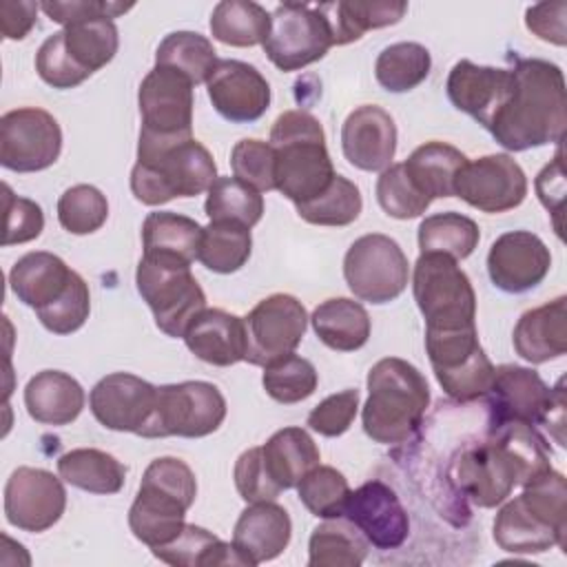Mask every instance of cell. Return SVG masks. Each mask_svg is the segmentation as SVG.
Masks as SVG:
<instances>
[{
	"instance_id": "cell-1",
	"label": "cell",
	"mask_w": 567,
	"mask_h": 567,
	"mask_svg": "<svg viewBox=\"0 0 567 567\" xmlns=\"http://www.w3.org/2000/svg\"><path fill=\"white\" fill-rule=\"evenodd\" d=\"M545 439L532 423L507 421L489 425V436L465 447L454 461L461 492L478 507L501 505L516 485L549 470Z\"/></svg>"
},
{
	"instance_id": "cell-2",
	"label": "cell",
	"mask_w": 567,
	"mask_h": 567,
	"mask_svg": "<svg viewBox=\"0 0 567 567\" xmlns=\"http://www.w3.org/2000/svg\"><path fill=\"white\" fill-rule=\"evenodd\" d=\"M509 71V93L487 128L492 137L507 151L560 144L567 126L560 66L540 58H523Z\"/></svg>"
},
{
	"instance_id": "cell-3",
	"label": "cell",
	"mask_w": 567,
	"mask_h": 567,
	"mask_svg": "<svg viewBox=\"0 0 567 567\" xmlns=\"http://www.w3.org/2000/svg\"><path fill=\"white\" fill-rule=\"evenodd\" d=\"M217 179L210 151L188 140H137V162L131 171V190L146 206H162L175 197H197Z\"/></svg>"
},
{
	"instance_id": "cell-4",
	"label": "cell",
	"mask_w": 567,
	"mask_h": 567,
	"mask_svg": "<svg viewBox=\"0 0 567 567\" xmlns=\"http://www.w3.org/2000/svg\"><path fill=\"white\" fill-rule=\"evenodd\" d=\"M430 405V385L410 361L379 359L368 372V401L361 412L363 432L381 445L408 441Z\"/></svg>"
},
{
	"instance_id": "cell-5",
	"label": "cell",
	"mask_w": 567,
	"mask_h": 567,
	"mask_svg": "<svg viewBox=\"0 0 567 567\" xmlns=\"http://www.w3.org/2000/svg\"><path fill=\"white\" fill-rule=\"evenodd\" d=\"M275 151V190L295 206L321 195L334 179L326 133L308 111H284L270 128Z\"/></svg>"
},
{
	"instance_id": "cell-6",
	"label": "cell",
	"mask_w": 567,
	"mask_h": 567,
	"mask_svg": "<svg viewBox=\"0 0 567 567\" xmlns=\"http://www.w3.org/2000/svg\"><path fill=\"white\" fill-rule=\"evenodd\" d=\"M195 496V474L182 458L162 456L151 461L128 509L133 536L151 549L171 543L184 529V518Z\"/></svg>"
},
{
	"instance_id": "cell-7",
	"label": "cell",
	"mask_w": 567,
	"mask_h": 567,
	"mask_svg": "<svg viewBox=\"0 0 567 567\" xmlns=\"http://www.w3.org/2000/svg\"><path fill=\"white\" fill-rule=\"evenodd\" d=\"M414 301L425 330H456L476 326V292L456 259L421 252L412 272Z\"/></svg>"
},
{
	"instance_id": "cell-8",
	"label": "cell",
	"mask_w": 567,
	"mask_h": 567,
	"mask_svg": "<svg viewBox=\"0 0 567 567\" xmlns=\"http://www.w3.org/2000/svg\"><path fill=\"white\" fill-rule=\"evenodd\" d=\"M226 419V399L208 381H182L157 388L148 423L137 436L202 439L213 434Z\"/></svg>"
},
{
	"instance_id": "cell-9",
	"label": "cell",
	"mask_w": 567,
	"mask_h": 567,
	"mask_svg": "<svg viewBox=\"0 0 567 567\" xmlns=\"http://www.w3.org/2000/svg\"><path fill=\"white\" fill-rule=\"evenodd\" d=\"M261 47L268 60L286 73L321 60L328 49L334 47L326 4H277L270 13V29Z\"/></svg>"
},
{
	"instance_id": "cell-10",
	"label": "cell",
	"mask_w": 567,
	"mask_h": 567,
	"mask_svg": "<svg viewBox=\"0 0 567 567\" xmlns=\"http://www.w3.org/2000/svg\"><path fill=\"white\" fill-rule=\"evenodd\" d=\"M425 350L434 377L447 396L467 403L487 394L494 365L478 343L476 326L425 330Z\"/></svg>"
},
{
	"instance_id": "cell-11",
	"label": "cell",
	"mask_w": 567,
	"mask_h": 567,
	"mask_svg": "<svg viewBox=\"0 0 567 567\" xmlns=\"http://www.w3.org/2000/svg\"><path fill=\"white\" fill-rule=\"evenodd\" d=\"M343 277L357 299L390 303L408 288L410 264L403 248L392 237L368 233L348 248Z\"/></svg>"
},
{
	"instance_id": "cell-12",
	"label": "cell",
	"mask_w": 567,
	"mask_h": 567,
	"mask_svg": "<svg viewBox=\"0 0 567 567\" xmlns=\"http://www.w3.org/2000/svg\"><path fill=\"white\" fill-rule=\"evenodd\" d=\"M135 284L155 317V326L173 339L184 337L190 321L206 308V295L186 266H166L142 257Z\"/></svg>"
},
{
	"instance_id": "cell-13",
	"label": "cell",
	"mask_w": 567,
	"mask_h": 567,
	"mask_svg": "<svg viewBox=\"0 0 567 567\" xmlns=\"http://www.w3.org/2000/svg\"><path fill=\"white\" fill-rule=\"evenodd\" d=\"M193 82L166 66H153L137 91L142 137L188 140L193 137Z\"/></svg>"
},
{
	"instance_id": "cell-14",
	"label": "cell",
	"mask_w": 567,
	"mask_h": 567,
	"mask_svg": "<svg viewBox=\"0 0 567 567\" xmlns=\"http://www.w3.org/2000/svg\"><path fill=\"white\" fill-rule=\"evenodd\" d=\"M62 151L58 120L38 106L7 111L0 117V164L16 173H38L53 166Z\"/></svg>"
},
{
	"instance_id": "cell-15",
	"label": "cell",
	"mask_w": 567,
	"mask_h": 567,
	"mask_svg": "<svg viewBox=\"0 0 567 567\" xmlns=\"http://www.w3.org/2000/svg\"><path fill=\"white\" fill-rule=\"evenodd\" d=\"M246 326V357L250 365L266 368L268 363L290 354L301 343L308 328V312L303 303L286 292H275L261 299L248 317Z\"/></svg>"
},
{
	"instance_id": "cell-16",
	"label": "cell",
	"mask_w": 567,
	"mask_h": 567,
	"mask_svg": "<svg viewBox=\"0 0 567 567\" xmlns=\"http://www.w3.org/2000/svg\"><path fill=\"white\" fill-rule=\"evenodd\" d=\"M454 195L481 213H507L527 197V177L520 164L505 155H483L458 171Z\"/></svg>"
},
{
	"instance_id": "cell-17",
	"label": "cell",
	"mask_w": 567,
	"mask_h": 567,
	"mask_svg": "<svg viewBox=\"0 0 567 567\" xmlns=\"http://www.w3.org/2000/svg\"><path fill=\"white\" fill-rule=\"evenodd\" d=\"M66 507L64 485L53 472L42 467H18L4 485V516L22 532H47Z\"/></svg>"
},
{
	"instance_id": "cell-18",
	"label": "cell",
	"mask_w": 567,
	"mask_h": 567,
	"mask_svg": "<svg viewBox=\"0 0 567 567\" xmlns=\"http://www.w3.org/2000/svg\"><path fill=\"white\" fill-rule=\"evenodd\" d=\"M343 518L377 549H396L408 540L410 518L396 492L383 481H368L350 489Z\"/></svg>"
},
{
	"instance_id": "cell-19",
	"label": "cell",
	"mask_w": 567,
	"mask_h": 567,
	"mask_svg": "<svg viewBox=\"0 0 567 567\" xmlns=\"http://www.w3.org/2000/svg\"><path fill=\"white\" fill-rule=\"evenodd\" d=\"M551 268V252L529 230H509L494 239L487 252V275L503 292H527L536 288Z\"/></svg>"
},
{
	"instance_id": "cell-20",
	"label": "cell",
	"mask_w": 567,
	"mask_h": 567,
	"mask_svg": "<svg viewBox=\"0 0 567 567\" xmlns=\"http://www.w3.org/2000/svg\"><path fill=\"white\" fill-rule=\"evenodd\" d=\"M155 399L157 388L142 377L113 372L93 385L89 405L95 421L106 430L140 434L153 414Z\"/></svg>"
},
{
	"instance_id": "cell-21",
	"label": "cell",
	"mask_w": 567,
	"mask_h": 567,
	"mask_svg": "<svg viewBox=\"0 0 567 567\" xmlns=\"http://www.w3.org/2000/svg\"><path fill=\"white\" fill-rule=\"evenodd\" d=\"M206 91L215 111L235 124H250L270 106L268 80L241 60H217Z\"/></svg>"
},
{
	"instance_id": "cell-22",
	"label": "cell",
	"mask_w": 567,
	"mask_h": 567,
	"mask_svg": "<svg viewBox=\"0 0 567 567\" xmlns=\"http://www.w3.org/2000/svg\"><path fill=\"white\" fill-rule=\"evenodd\" d=\"M489 425H501L507 421L540 423L549 399L551 388L540 379L532 368L503 363L494 368V377L487 390Z\"/></svg>"
},
{
	"instance_id": "cell-23",
	"label": "cell",
	"mask_w": 567,
	"mask_h": 567,
	"mask_svg": "<svg viewBox=\"0 0 567 567\" xmlns=\"http://www.w3.org/2000/svg\"><path fill=\"white\" fill-rule=\"evenodd\" d=\"M341 148L346 159L361 171H385L396 153V124L392 115L377 106H357L341 126Z\"/></svg>"
},
{
	"instance_id": "cell-24",
	"label": "cell",
	"mask_w": 567,
	"mask_h": 567,
	"mask_svg": "<svg viewBox=\"0 0 567 567\" xmlns=\"http://www.w3.org/2000/svg\"><path fill=\"white\" fill-rule=\"evenodd\" d=\"M512 86V71L458 60L447 75L450 102L472 115L483 128H489Z\"/></svg>"
},
{
	"instance_id": "cell-25",
	"label": "cell",
	"mask_w": 567,
	"mask_h": 567,
	"mask_svg": "<svg viewBox=\"0 0 567 567\" xmlns=\"http://www.w3.org/2000/svg\"><path fill=\"white\" fill-rule=\"evenodd\" d=\"M292 523L275 501L250 503L237 518L233 545L248 567L277 558L290 543Z\"/></svg>"
},
{
	"instance_id": "cell-26",
	"label": "cell",
	"mask_w": 567,
	"mask_h": 567,
	"mask_svg": "<svg viewBox=\"0 0 567 567\" xmlns=\"http://www.w3.org/2000/svg\"><path fill=\"white\" fill-rule=\"evenodd\" d=\"M186 348L210 365H233L246 357L244 319L221 308H204L184 332Z\"/></svg>"
},
{
	"instance_id": "cell-27",
	"label": "cell",
	"mask_w": 567,
	"mask_h": 567,
	"mask_svg": "<svg viewBox=\"0 0 567 567\" xmlns=\"http://www.w3.org/2000/svg\"><path fill=\"white\" fill-rule=\"evenodd\" d=\"M514 350L529 363H547L567 350V297L560 295L520 315L514 326Z\"/></svg>"
},
{
	"instance_id": "cell-28",
	"label": "cell",
	"mask_w": 567,
	"mask_h": 567,
	"mask_svg": "<svg viewBox=\"0 0 567 567\" xmlns=\"http://www.w3.org/2000/svg\"><path fill=\"white\" fill-rule=\"evenodd\" d=\"M202 226L173 210L148 213L142 224V246L144 259L166 264V266H186L197 259Z\"/></svg>"
},
{
	"instance_id": "cell-29",
	"label": "cell",
	"mask_w": 567,
	"mask_h": 567,
	"mask_svg": "<svg viewBox=\"0 0 567 567\" xmlns=\"http://www.w3.org/2000/svg\"><path fill=\"white\" fill-rule=\"evenodd\" d=\"M24 408L35 423L69 425L84 408V390L66 372L42 370L24 388Z\"/></svg>"
},
{
	"instance_id": "cell-30",
	"label": "cell",
	"mask_w": 567,
	"mask_h": 567,
	"mask_svg": "<svg viewBox=\"0 0 567 567\" xmlns=\"http://www.w3.org/2000/svg\"><path fill=\"white\" fill-rule=\"evenodd\" d=\"M75 270H71L58 255L35 250L22 255L11 272L9 288L24 306L40 310L53 303L69 286Z\"/></svg>"
},
{
	"instance_id": "cell-31",
	"label": "cell",
	"mask_w": 567,
	"mask_h": 567,
	"mask_svg": "<svg viewBox=\"0 0 567 567\" xmlns=\"http://www.w3.org/2000/svg\"><path fill=\"white\" fill-rule=\"evenodd\" d=\"M494 540L509 554H543L549 547H565V536L540 520L520 496L507 501L494 518Z\"/></svg>"
},
{
	"instance_id": "cell-32",
	"label": "cell",
	"mask_w": 567,
	"mask_h": 567,
	"mask_svg": "<svg viewBox=\"0 0 567 567\" xmlns=\"http://www.w3.org/2000/svg\"><path fill=\"white\" fill-rule=\"evenodd\" d=\"M310 321L319 341L339 352H354L363 348L372 330L368 310L348 297H332L321 301L315 308Z\"/></svg>"
},
{
	"instance_id": "cell-33",
	"label": "cell",
	"mask_w": 567,
	"mask_h": 567,
	"mask_svg": "<svg viewBox=\"0 0 567 567\" xmlns=\"http://www.w3.org/2000/svg\"><path fill=\"white\" fill-rule=\"evenodd\" d=\"M261 452L270 478L281 489L297 487V483L321 461L317 443L303 427L277 430L261 445Z\"/></svg>"
},
{
	"instance_id": "cell-34",
	"label": "cell",
	"mask_w": 567,
	"mask_h": 567,
	"mask_svg": "<svg viewBox=\"0 0 567 567\" xmlns=\"http://www.w3.org/2000/svg\"><path fill=\"white\" fill-rule=\"evenodd\" d=\"M155 558L177 567H215V565H246L233 543L221 540L199 525H184V529L166 545L151 549Z\"/></svg>"
},
{
	"instance_id": "cell-35",
	"label": "cell",
	"mask_w": 567,
	"mask_h": 567,
	"mask_svg": "<svg viewBox=\"0 0 567 567\" xmlns=\"http://www.w3.org/2000/svg\"><path fill=\"white\" fill-rule=\"evenodd\" d=\"M467 164L465 153L445 142H425L412 151L403 162L412 182L430 199L454 197V182L458 171Z\"/></svg>"
},
{
	"instance_id": "cell-36",
	"label": "cell",
	"mask_w": 567,
	"mask_h": 567,
	"mask_svg": "<svg viewBox=\"0 0 567 567\" xmlns=\"http://www.w3.org/2000/svg\"><path fill=\"white\" fill-rule=\"evenodd\" d=\"M58 474L69 485L89 494H117L126 481V467L113 454L95 447H78L58 458Z\"/></svg>"
},
{
	"instance_id": "cell-37",
	"label": "cell",
	"mask_w": 567,
	"mask_h": 567,
	"mask_svg": "<svg viewBox=\"0 0 567 567\" xmlns=\"http://www.w3.org/2000/svg\"><path fill=\"white\" fill-rule=\"evenodd\" d=\"M370 543L343 516L317 525L308 543L310 567H359L368 556Z\"/></svg>"
},
{
	"instance_id": "cell-38",
	"label": "cell",
	"mask_w": 567,
	"mask_h": 567,
	"mask_svg": "<svg viewBox=\"0 0 567 567\" xmlns=\"http://www.w3.org/2000/svg\"><path fill=\"white\" fill-rule=\"evenodd\" d=\"M332 33L334 44L343 47L359 38H363L370 29H381L401 22V18L408 11V2H394V0H372V2H323Z\"/></svg>"
},
{
	"instance_id": "cell-39",
	"label": "cell",
	"mask_w": 567,
	"mask_h": 567,
	"mask_svg": "<svg viewBox=\"0 0 567 567\" xmlns=\"http://www.w3.org/2000/svg\"><path fill=\"white\" fill-rule=\"evenodd\" d=\"M250 252H252V237L248 226L230 219H217L204 226L197 259L208 270L219 275L237 272L241 266H246V261L250 259Z\"/></svg>"
},
{
	"instance_id": "cell-40",
	"label": "cell",
	"mask_w": 567,
	"mask_h": 567,
	"mask_svg": "<svg viewBox=\"0 0 567 567\" xmlns=\"http://www.w3.org/2000/svg\"><path fill=\"white\" fill-rule=\"evenodd\" d=\"M270 29V13L250 0H221L210 13V33L228 47L264 44Z\"/></svg>"
},
{
	"instance_id": "cell-41",
	"label": "cell",
	"mask_w": 567,
	"mask_h": 567,
	"mask_svg": "<svg viewBox=\"0 0 567 567\" xmlns=\"http://www.w3.org/2000/svg\"><path fill=\"white\" fill-rule=\"evenodd\" d=\"M69 58L89 75L106 66L117 53V27L111 18H91L62 29Z\"/></svg>"
},
{
	"instance_id": "cell-42",
	"label": "cell",
	"mask_w": 567,
	"mask_h": 567,
	"mask_svg": "<svg viewBox=\"0 0 567 567\" xmlns=\"http://www.w3.org/2000/svg\"><path fill=\"white\" fill-rule=\"evenodd\" d=\"M215 64L217 51L213 42L195 31H173L159 42L155 51V66L173 69L186 75L193 84L206 82Z\"/></svg>"
},
{
	"instance_id": "cell-43",
	"label": "cell",
	"mask_w": 567,
	"mask_h": 567,
	"mask_svg": "<svg viewBox=\"0 0 567 567\" xmlns=\"http://www.w3.org/2000/svg\"><path fill=\"white\" fill-rule=\"evenodd\" d=\"M478 239V224L454 210L434 213L419 224L421 252H441L458 261L476 250Z\"/></svg>"
},
{
	"instance_id": "cell-44",
	"label": "cell",
	"mask_w": 567,
	"mask_h": 567,
	"mask_svg": "<svg viewBox=\"0 0 567 567\" xmlns=\"http://www.w3.org/2000/svg\"><path fill=\"white\" fill-rule=\"evenodd\" d=\"M430 51L419 42H394L374 62L377 82L390 93L412 91L430 75Z\"/></svg>"
},
{
	"instance_id": "cell-45",
	"label": "cell",
	"mask_w": 567,
	"mask_h": 567,
	"mask_svg": "<svg viewBox=\"0 0 567 567\" xmlns=\"http://www.w3.org/2000/svg\"><path fill=\"white\" fill-rule=\"evenodd\" d=\"M204 210L210 221L230 219L252 228L264 215V197L237 177H217L206 190Z\"/></svg>"
},
{
	"instance_id": "cell-46",
	"label": "cell",
	"mask_w": 567,
	"mask_h": 567,
	"mask_svg": "<svg viewBox=\"0 0 567 567\" xmlns=\"http://www.w3.org/2000/svg\"><path fill=\"white\" fill-rule=\"evenodd\" d=\"M297 215L315 226H348L363 208L361 190L343 175H334L330 186L310 202L297 204Z\"/></svg>"
},
{
	"instance_id": "cell-47",
	"label": "cell",
	"mask_w": 567,
	"mask_h": 567,
	"mask_svg": "<svg viewBox=\"0 0 567 567\" xmlns=\"http://www.w3.org/2000/svg\"><path fill=\"white\" fill-rule=\"evenodd\" d=\"M261 383L270 399L290 405L308 399L317 390L319 374L308 359L290 352L264 368Z\"/></svg>"
},
{
	"instance_id": "cell-48",
	"label": "cell",
	"mask_w": 567,
	"mask_h": 567,
	"mask_svg": "<svg viewBox=\"0 0 567 567\" xmlns=\"http://www.w3.org/2000/svg\"><path fill=\"white\" fill-rule=\"evenodd\" d=\"M297 494L312 516L339 518L343 516L350 485L337 467L317 465L297 483Z\"/></svg>"
},
{
	"instance_id": "cell-49",
	"label": "cell",
	"mask_w": 567,
	"mask_h": 567,
	"mask_svg": "<svg viewBox=\"0 0 567 567\" xmlns=\"http://www.w3.org/2000/svg\"><path fill=\"white\" fill-rule=\"evenodd\" d=\"M106 217L109 202L91 184H75L58 199V221L71 235H91L104 226Z\"/></svg>"
},
{
	"instance_id": "cell-50",
	"label": "cell",
	"mask_w": 567,
	"mask_h": 567,
	"mask_svg": "<svg viewBox=\"0 0 567 567\" xmlns=\"http://www.w3.org/2000/svg\"><path fill=\"white\" fill-rule=\"evenodd\" d=\"M377 202L394 219H414L427 210L432 199L408 175L403 162L390 164L377 179Z\"/></svg>"
},
{
	"instance_id": "cell-51",
	"label": "cell",
	"mask_w": 567,
	"mask_h": 567,
	"mask_svg": "<svg viewBox=\"0 0 567 567\" xmlns=\"http://www.w3.org/2000/svg\"><path fill=\"white\" fill-rule=\"evenodd\" d=\"M520 501L547 525H551L556 532L565 536L567 532V485L565 476L556 472L554 467L540 472L532 481L523 485V492L518 494Z\"/></svg>"
},
{
	"instance_id": "cell-52",
	"label": "cell",
	"mask_w": 567,
	"mask_h": 567,
	"mask_svg": "<svg viewBox=\"0 0 567 567\" xmlns=\"http://www.w3.org/2000/svg\"><path fill=\"white\" fill-rule=\"evenodd\" d=\"M91 312V295L86 281L73 272L66 290L49 306L35 310L40 323L53 334H71L84 326Z\"/></svg>"
},
{
	"instance_id": "cell-53",
	"label": "cell",
	"mask_w": 567,
	"mask_h": 567,
	"mask_svg": "<svg viewBox=\"0 0 567 567\" xmlns=\"http://www.w3.org/2000/svg\"><path fill=\"white\" fill-rule=\"evenodd\" d=\"M233 175L259 193L275 190V151L257 137L239 140L230 151Z\"/></svg>"
},
{
	"instance_id": "cell-54",
	"label": "cell",
	"mask_w": 567,
	"mask_h": 567,
	"mask_svg": "<svg viewBox=\"0 0 567 567\" xmlns=\"http://www.w3.org/2000/svg\"><path fill=\"white\" fill-rule=\"evenodd\" d=\"M35 71L40 80L53 89H73L82 84L86 78H91L69 58L62 31H55L40 44L35 53Z\"/></svg>"
},
{
	"instance_id": "cell-55",
	"label": "cell",
	"mask_w": 567,
	"mask_h": 567,
	"mask_svg": "<svg viewBox=\"0 0 567 567\" xmlns=\"http://www.w3.org/2000/svg\"><path fill=\"white\" fill-rule=\"evenodd\" d=\"M2 202H4V237L2 246L27 244L38 239L44 228V213L40 204L27 197L13 195L9 184H2Z\"/></svg>"
},
{
	"instance_id": "cell-56",
	"label": "cell",
	"mask_w": 567,
	"mask_h": 567,
	"mask_svg": "<svg viewBox=\"0 0 567 567\" xmlns=\"http://www.w3.org/2000/svg\"><path fill=\"white\" fill-rule=\"evenodd\" d=\"M359 410V390H341L337 394L326 396L317 403L308 414V427L321 436L334 439L350 430Z\"/></svg>"
},
{
	"instance_id": "cell-57",
	"label": "cell",
	"mask_w": 567,
	"mask_h": 567,
	"mask_svg": "<svg viewBox=\"0 0 567 567\" xmlns=\"http://www.w3.org/2000/svg\"><path fill=\"white\" fill-rule=\"evenodd\" d=\"M235 487L239 496L246 503H259V501H275L284 489L270 478L266 463H264V452L261 447H250L239 454L235 470H233Z\"/></svg>"
},
{
	"instance_id": "cell-58",
	"label": "cell",
	"mask_w": 567,
	"mask_h": 567,
	"mask_svg": "<svg viewBox=\"0 0 567 567\" xmlns=\"http://www.w3.org/2000/svg\"><path fill=\"white\" fill-rule=\"evenodd\" d=\"M40 9L58 24L69 27L73 22L91 20V18H117L133 9V4L122 2H104V0H71V2H40Z\"/></svg>"
},
{
	"instance_id": "cell-59",
	"label": "cell",
	"mask_w": 567,
	"mask_h": 567,
	"mask_svg": "<svg viewBox=\"0 0 567 567\" xmlns=\"http://www.w3.org/2000/svg\"><path fill=\"white\" fill-rule=\"evenodd\" d=\"M565 16H567V2L556 0V2H540L532 4L525 11V27L540 40L565 47L567 42V27H565Z\"/></svg>"
},
{
	"instance_id": "cell-60",
	"label": "cell",
	"mask_w": 567,
	"mask_h": 567,
	"mask_svg": "<svg viewBox=\"0 0 567 567\" xmlns=\"http://www.w3.org/2000/svg\"><path fill=\"white\" fill-rule=\"evenodd\" d=\"M40 2L4 0L0 2V31L7 40H22L38 22Z\"/></svg>"
},
{
	"instance_id": "cell-61",
	"label": "cell",
	"mask_w": 567,
	"mask_h": 567,
	"mask_svg": "<svg viewBox=\"0 0 567 567\" xmlns=\"http://www.w3.org/2000/svg\"><path fill=\"white\" fill-rule=\"evenodd\" d=\"M536 193L538 199L543 202V206L549 210V202L551 195H556V199L563 204V195H565V179H563V155L560 151L556 153L554 162L547 164L538 177H536Z\"/></svg>"
},
{
	"instance_id": "cell-62",
	"label": "cell",
	"mask_w": 567,
	"mask_h": 567,
	"mask_svg": "<svg viewBox=\"0 0 567 567\" xmlns=\"http://www.w3.org/2000/svg\"><path fill=\"white\" fill-rule=\"evenodd\" d=\"M565 379H560L556 383V388H551V399H549V405H547V412L540 421V425H545L558 445H565V436H563V430H565Z\"/></svg>"
}]
</instances>
